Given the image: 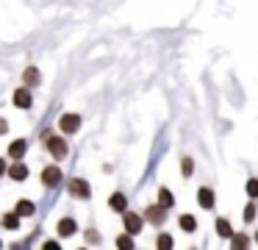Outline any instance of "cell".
I'll use <instances>...</instances> for the list:
<instances>
[{"mask_svg": "<svg viewBox=\"0 0 258 250\" xmlns=\"http://www.w3.org/2000/svg\"><path fill=\"white\" fill-rule=\"evenodd\" d=\"M180 228H183V231H195V228H197V220H195L191 214H183V217H180Z\"/></svg>", "mask_w": 258, "mask_h": 250, "instance_id": "cell-17", "label": "cell"}, {"mask_svg": "<svg viewBox=\"0 0 258 250\" xmlns=\"http://www.w3.org/2000/svg\"><path fill=\"white\" fill-rule=\"evenodd\" d=\"M9 131V125H6V120H0V133H6Z\"/></svg>", "mask_w": 258, "mask_h": 250, "instance_id": "cell-25", "label": "cell"}, {"mask_svg": "<svg viewBox=\"0 0 258 250\" xmlns=\"http://www.w3.org/2000/svg\"><path fill=\"white\" fill-rule=\"evenodd\" d=\"M255 242H258V233H255Z\"/></svg>", "mask_w": 258, "mask_h": 250, "instance_id": "cell-27", "label": "cell"}, {"mask_svg": "<svg viewBox=\"0 0 258 250\" xmlns=\"http://www.w3.org/2000/svg\"><path fill=\"white\" fill-rule=\"evenodd\" d=\"M58 125H61V131L75 133V131L81 128V117H78V114H64L61 120H58Z\"/></svg>", "mask_w": 258, "mask_h": 250, "instance_id": "cell-3", "label": "cell"}, {"mask_svg": "<svg viewBox=\"0 0 258 250\" xmlns=\"http://www.w3.org/2000/svg\"><path fill=\"white\" fill-rule=\"evenodd\" d=\"M158 203H161L164 209H169V206L175 203V200H172V192H169V189H158Z\"/></svg>", "mask_w": 258, "mask_h": 250, "instance_id": "cell-16", "label": "cell"}, {"mask_svg": "<svg viewBox=\"0 0 258 250\" xmlns=\"http://www.w3.org/2000/svg\"><path fill=\"white\" fill-rule=\"evenodd\" d=\"M217 233H219L222 239L233 236V231H230V222H228V220H217Z\"/></svg>", "mask_w": 258, "mask_h": 250, "instance_id": "cell-15", "label": "cell"}, {"mask_svg": "<svg viewBox=\"0 0 258 250\" xmlns=\"http://www.w3.org/2000/svg\"><path fill=\"white\" fill-rule=\"evenodd\" d=\"M3 172H6V161L0 159V175H3Z\"/></svg>", "mask_w": 258, "mask_h": 250, "instance_id": "cell-26", "label": "cell"}, {"mask_svg": "<svg viewBox=\"0 0 258 250\" xmlns=\"http://www.w3.org/2000/svg\"><path fill=\"white\" fill-rule=\"evenodd\" d=\"M23 81L28 83V86H36V83H39V70H36V67H28L25 75H23Z\"/></svg>", "mask_w": 258, "mask_h": 250, "instance_id": "cell-12", "label": "cell"}, {"mask_svg": "<svg viewBox=\"0 0 258 250\" xmlns=\"http://www.w3.org/2000/svg\"><path fill=\"white\" fill-rule=\"evenodd\" d=\"M108 203H111V209L114 211H125V206H128V203H125V194H111V200H108Z\"/></svg>", "mask_w": 258, "mask_h": 250, "instance_id": "cell-14", "label": "cell"}, {"mask_svg": "<svg viewBox=\"0 0 258 250\" xmlns=\"http://www.w3.org/2000/svg\"><path fill=\"white\" fill-rule=\"evenodd\" d=\"M3 228H20V214H6L3 217Z\"/></svg>", "mask_w": 258, "mask_h": 250, "instance_id": "cell-18", "label": "cell"}, {"mask_svg": "<svg viewBox=\"0 0 258 250\" xmlns=\"http://www.w3.org/2000/svg\"><path fill=\"white\" fill-rule=\"evenodd\" d=\"M197 203H200L203 209H211V206H214V192H211V189L203 186L200 192H197Z\"/></svg>", "mask_w": 258, "mask_h": 250, "instance_id": "cell-8", "label": "cell"}, {"mask_svg": "<svg viewBox=\"0 0 258 250\" xmlns=\"http://www.w3.org/2000/svg\"><path fill=\"white\" fill-rule=\"evenodd\" d=\"M244 220H247V222L255 220V206H252V203H247V209H244Z\"/></svg>", "mask_w": 258, "mask_h": 250, "instance_id": "cell-23", "label": "cell"}, {"mask_svg": "<svg viewBox=\"0 0 258 250\" xmlns=\"http://www.w3.org/2000/svg\"><path fill=\"white\" fill-rule=\"evenodd\" d=\"M17 214L20 217H31V214H34V203H31V200H20V203H17Z\"/></svg>", "mask_w": 258, "mask_h": 250, "instance_id": "cell-13", "label": "cell"}, {"mask_svg": "<svg viewBox=\"0 0 258 250\" xmlns=\"http://www.w3.org/2000/svg\"><path fill=\"white\" fill-rule=\"evenodd\" d=\"M47 150H50L56 159H64L67 156V142L61 136H47Z\"/></svg>", "mask_w": 258, "mask_h": 250, "instance_id": "cell-1", "label": "cell"}, {"mask_svg": "<svg viewBox=\"0 0 258 250\" xmlns=\"http://www.w3.org/2000/svg\"><path fill=\"white\" fill-rule=\"evenodd\" d=\"M42 183H45V186L61 183V170H58V167H45V170H42Z\"/></svg>", "mask_w": 258, "mask_h": 250, "instance_id": "cell-2", "label": "cell"}, {"mask_svg": "<svg viewBox=\"0 0 258 250\" xmlns=\"http://www.w3.org/2000/svg\"><path fill=\"white\" fill-rule=\"evenodd\" d=\"M125 231L134 236V233H139L142 231V217L139 214H134V211H125Z\"/></svg>", "mask_w": 258, "mask_h": 250, "instance_id": "cell-4", "label": "cell"}, {"mask_svg": "<svg viewBox=\"0 0 258 250\" xmlns=\"http://www.w3.org/2000/svg\"><path fill=\"white\" fill-rule=\"evenodd\" d=\"M156 244H158V247H164V250H169V247H172V236H167V233H161Z\"/></svg>", "mask_w": 258, "mask_h": 250, "instance_id": "cell-20", "label": "cell"}, {"mask_svg": "<svg viewBox=\"0 0 258 250\" xmlns=\"http://www.w3.org/2000/svg\"><path fill=\"white\" fill-rule=\"evenodd\" d=\"M180 172H183V178H189L191 172H195V161H191V159H183V161H180Z\"/></svg>", "mask_w": 258, "mask_h": 250, "instance_id": "cell-19", "label": "cell"}, {"mask_svg": "<svg viewBox=\"0 0 258 250\" xmlns=\"http://www.w3.org/2000/svg\"><path fill=\"white\" fill-rule=\"evenodd\" d=\"M9 175H12L14 181H25V178H28V167L20 164V161H14V164L9 167Z\"/></svg>", "mask_w": 258, "mask_h": 250, "instance_id": "cell-6", "label": "cell"}, {"mask_svg": "<svg viewBox=\"0 0 258 250\" xmlns=\"http://www.w3.org/2000/svg\"><path fill=\"white\" fill-rule=\"evenodd\" d=\"M75 231H78V225H75V220H70V217H64V220L58 222V233H61V236H73Z\"/></svg>", "mask_w": 258, "mask_h": 250, "instance_id": "cell-9", "label": "cell"}, {"mask_svg": "<svg viewBox=\"0 0 258 250\" xmlns=\"http://www.w3.org/2000/svg\"><path fill=\"white\" fill-rule=\"evenodd\" d=\"M9 156H12V159H23L25 156V142L23 139H17V142L9 144Z\"/></svg>", "mask_w": 258, "mask_h": 250, "instance_id": "cell-11", "label": "cell"}, {"mask_svg": "<svg viewBox=\"0 0 258 250\" xmlns=\"http://www.w3.org/2000/svg\"><path fill=\"white\" fill-rule=\"evenodd\" d=\"M247 194H250V197H258V181H255V178H252V181H247Z\"/></svg>", "mask_w": 258, "mask_h": 250, "instance_id": "cell-21", "label": "cell"}, {"mask_svg": "<svg viewBox=\"0 0 258 250\" xmlns=\"http://www.w3.org/2000/svg\"><path fill=\"white\" fill-rule=\"evenodd\" d=\"M70 192L75 194V197H89V183L81 181V178H75V181H70Z\"/></svg>", "mask_w": 258, "mask_h": 250, "instance_id": "cell-5", "label": "cell"}, {"mask_svg": "<svg viewBox=\"0 0 258 250\" xmlns=\"http://www.w3.org/2000/svg\"><path fill=\"white\" fill-rule=\"evenodd\" d=\"M247 242H250L247 236H233V247H244Z\"/></svg>", "mask_w": 258, "mask_h": 250, "instance_id": "cell-24", "label": "cell"}, {"mask_svg": "<svg viewBox=\"0 0 258 250\" xmlns=\"http://www.w3.org/2000/svg\"><path fill=\"white\" fill-rule=\"evenodd\" d=\"M14 106H20V109H31V92L28 89H17V92H14Z\"/></svg>", "mask_w": 258, "mask_h": 250, "instance_id": "cell-7", "label": "cell"}, {"mask_svg": "<svg viewBox=\"0 0 258 250\" xmlns=\"http://www.w3.org/2000/svg\"><path fill=\"white\" fill-rule=\"evenodd\" d=\"M147 220L156 222V225H161L164 222V206L158 203V206H153V209H147Z\"/></svg>", "mask_w": 258, "mask_h": 250, "instance_id": "cell-10", "label": "cell"}, {"mask_svg": "<svg viewBox=\"0 0 258 250\" xmlns=\"http://www.w3.org/2000/svg\"><path fill=\"white\" fill-rule=\"evenodd\" d=\"M117 247H122V250L134 247V239H131V236H119V239H117Z\"/></svg>", "mask_w": 258, "mask_h": 250, "instance_id": "cell-22", "label": "cell"}]
</instances>
